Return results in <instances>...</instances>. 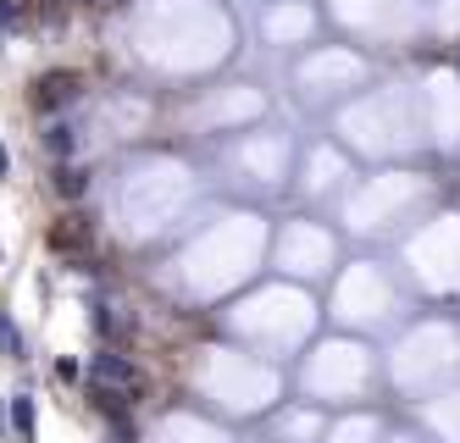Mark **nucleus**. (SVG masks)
Instances as JSON below:
<instances>
[{
    "label": "nucleus",
    "mask_w": 460,
    "mask_h": 443,
    "mask_svg": "<svg viewBox=\"0 0 460 443\" xmlns=\"http://www.w3.org/2000/svg\"><path fill=\"white\" fill-rule=\"evenodd\" d=\"M78 89H84L78 73H45L34 84V106L40 111H61V106H73V100H78Z\"/></svg>",
    "instance_id": "f257e3e1"
},
{
    "label": "nucleus",
    "mask_w": 460,
    "mask_h": 443,
    "mask_svg": "<svg viewBox=\"0 0 460 443\" xmlns=\"http://www.w3.org/2000/svg\"><path fill=\"white\" fill-rule=\"evenodd\" d=\"M94 371H101V383H117L122 394L134 388V366H128L122 355H101V360H94Z\"/></svg>",
    "instance_id": "f03ea898"
},
{
    "label": "nucleus",
    "mask_w": 460,
    "mask_h": 443,
    "mask_svg": "<svg viewBox=\"0 0 460 443\" xmlns=\"http://www.w3.org/2000/svg\"><path fill=\"white\" fill-rule=\"evenodd\" d=\"M50 189H56L61 199H78V194L89 189V173H78V166H56V173H50Z\"/></svg>",
    "instance_id": "7ed1b4c3"
},
{
    "label": "nucleus",
    "mask_w": 460,
    "mask_h": 443,
    "mask_svg": "<svg viewBox=\"0 0 460 443\" xmlns=\"http://www.w3.org/2000/svg\"><path fill=\"white\" fill-rule=\"evenodd\" d=\"M73 145H78V133H73L67 122H50V128H45V150H50V155H73Z\"/></svg>",
    "instance_id": "20e7f679"
},
{
    "label": "nucleus",
    "mask_w": 460,
    "mask_h": 443,
    "mask_svg": "<svg viewBox=\"0 0 460 443\" xmlns=\"http://www.w3.org/2000/svg\"><path fill=\"white\" fill-rule=\"evenodd\" d=\"M84 238H89V233H84V222L73 217V227H56V233H50V244H56V250H84Z\"/></svg>",
    "instance_id": "39448f33"
},
{
    "label": "nucleus",
    "mask_w": 460,
    "mask_h": 443,
    "mask_svg": "<svg viewBox=\"0 0 460 443\" xmlns=\"http://www.w3.org/2000/svg\"><path fill=\"white\" fill-rule=\"evenodd\" d=\"M0 350H6V355H22V338L12 332V316H6V311H0Z\"/></svg>",
    "instance_id": "423d86ee"
},
{
    "label": "nucleus",
    "mask_w": 460,
    "mask_h": 443,
    "mask_svg": "<svg viewBox=\"0 0 460 443\" xmlns=\"http://www.w3.org/2000/svg\"><path fill=\"white\" fill-rule=\"evenodd\" d=\"M6 173H12V155H6V150H0V178H6Z\"/></svg>",
    "instance_id": "0eeeda50"
}]
</instances>
